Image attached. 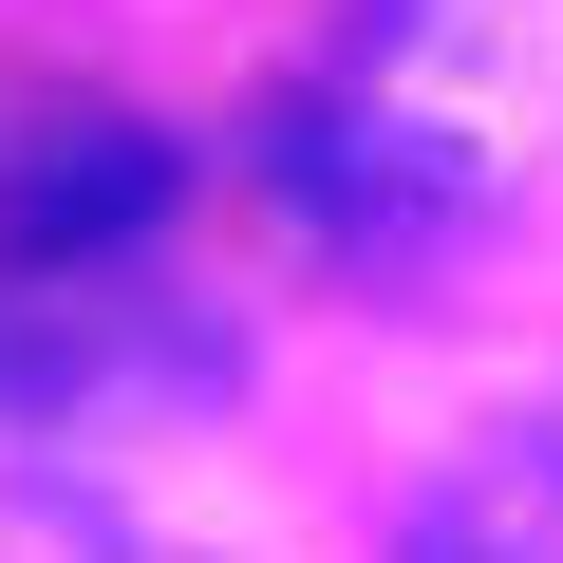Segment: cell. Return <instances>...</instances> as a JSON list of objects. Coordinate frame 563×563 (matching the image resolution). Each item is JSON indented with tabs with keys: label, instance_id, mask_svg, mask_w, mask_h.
I'll return each instance as SVG.
<instances>
[{
	"label": "cell",
	"instance_id": "obj_1",
	"mask_svg": "<svg viewBox=\"0 0 563 563\" xmlns=\"http://www.w3.org/2000/svg\"><path fill=\"white\" fill-rule=\"evenodd\" d=\"M188 207V151L151 113H20L0 132V244L20 263H113Z\"/></svg>",
	"mask_w": 563,
	"mask_h": 563
},
{
	"label": "cell",
	"instance_id": "obj_2",
	"mask_svg": "<svg viewBox=\"0 0 563 563\" xmlns=\"http://www.w3.org/2000/svg\"><path fill=\"white\" fill-rule=\"evenodd\" d=\"M413 563H544V544H526V526H488V507H432V526H413Z\"/></svg>",
	"mask_w": 563,
	"mask_h": 563
}]
</instances>
